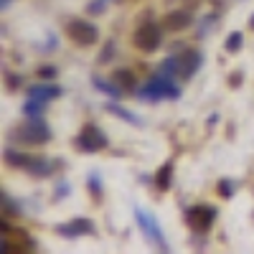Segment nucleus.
<instances>
[{
	"label": "nucleus",
	"instance_id": "nucleus-1",
	"mask_svg": "<svg viewBox=\"0 0 254 254\" xmlns=\"http://www.w3.org/2000/svg\"><path fill=\"white\" fill-rule=\"evenodd\" d=\"M176 76H168L165 71H158L153 74L142 84V89L137 92L140 99H150V102H160V99H178L181 97V89L178 84L173 81Z\"/></svg>",
	"mask_w": 254,
	"mask_h": 254
},
{
	"label": "nucleus",
	"instance_id": "nucleus-2",
	"mask_svg": "<svg viewBox=\"0 0 254 254\" xmlns=\"http://www.w3.org/2000/svg\"><path fill=\"white\" fill-rule=\"evenodd\" d=\"M10 137H18L20 142H26V145H44V142L51 140V127L41 117H31L28 122L15 127V130L10 132Z\"/></svg>",
	"mask_w": 254,
	"mask_h": 254
},
{
	"label": "nucleus",
	"instance_id": "nucleus-3",
	"mask_svg": "<svg viewBox=\"0 0 254 254\" xmlns=\"http://www.w3.org/2000/svg\"><path fill=\"white\" fill-rule=\"evenodd\" d=\"M135 221H137L142 234L155 244V249H160V252L171 249V247H168V242H165V237H163V229H160L158 219L153 214H147V211H142V208H135Z\"/></svg>",
	"mask_w": 254,
	"mask_h": 254
},
{
	"label": "nucleus",
	"instance_id": "nucleus-4",
	"mask_svg": "<svg viewBox=\"0 0 254 254\" xmlns=\"http://www.w3.org/2000/svg\"><path fill=\"white\" fill-rule=\"evenodd\" d=\"M132 44L140 49V51H145V54H153V51H158L160 49V44H163V31H160V26L158 23H142V26H137V31H135V36H132Z\"/></svg>",
	"mask_w": 254,
	"mask_h": 254
},
{
	"label": "nucleus",
	"instance_id": "nucleus-5",
	"mask_svg": "<svg viewBox=\"0 0 254 254\" xmlns=\"http://www.w3.org/2000/svg\"><path fill=\"white\" fill-rule=\"evenodd\" d=\"M74 145L81 153H97V150H104V147H107V135H104L97 125H84L81 132L74 140Z\"/></svg>",
	"mask_w": 254,
	"mask_h": 254
},
{
	"label": "nucleus",
	"instance_id": "nucleus-6",
	"mask_svg": "<svg viewBox=\"0 0 254 254\" xmlns=\"http://www.w3.org/2000/svg\"><path fill=\"white\" fill-rule=\"evenodd\" d=\"M186 221L193 231H208L216 221V208L208 206V203H198V206H190L186 211Z\"/></svg>",
	"mask_w": 254,
	"mask_h": 254
},
{
	"label": "nucleus",
	"instance_id": "nucleus-7",
	"mask_svg": "<svg viewBox=\"0 0 254 254\" xmlns=\"http://www.w3.org/2000/svg\"><path fill=\"white\" fill-rule=\"evenodd\" d=\"M66 33L76 46H94L99 41V31H97L94 23H89V20H69Z\"/></svg>",
	"mask_w": 254,
	"mask_h": 254
},
{
	"label": "nucleus",
	"instance_id": "nucleus-8",
	"mask_svg": "<svg viewBox=\"0 0 254 254\" xmlns=\"http://www.w3.org/2000/svg\"><path fill=\"white\" fill-rule=\"evenodd\" d=\"M201 61H203V56H201L196 49H186V51L178 56V76H181V79H190V76L198 71Z\"/></svg>",
	"mask_w": 254,
	"mask_h": 254
},
{
	"label": "nucleus",
	"instance_id": "nucleus-9",
	"mask_svg": "<svg viewBox=\"0 0 254 254\" xmlns=\"http://www.w3.org/2000/svg\"><path fill=\"white\" fill-rule=\"evenodd\" d=\"M56 231H59V234H64V237L94 234V221H92V219H74V221H69V224H61Z\"/></svg>",
	"mask_w": 254,
	"mask_h": 254
},
{
	"label": "nucleus",
	"instance_id": "nucleus-10",
	"mask_svg": "<svg viewBox=\"0 0 254 254\" xmlns=\"http://www.w3.org/2000/svg\"><path fill=\"white\" fill-rule=\"evenodd\" d=\"M190 23H193V15L188 10H171L163 18V28H168V31H183Z\"/></svg>",
	"mask_w": 254,
	"mask_h": 254
},
{
	"label": "nucleus",
	"instance_id": "nucleus-11",
	"mask_svg": "<svg viewBox=\"0 0 254 254\" xmlns=\"http://www.w3.org/2000/svg\"><path fill=\"white\" fill-rule=\"evenodd\" d=\"M59 165H61L59 160H49V158H31V163H28L26 171H28L31 176H41V178H46V176H51V173L56 171Z\"/></svg>",
	"mask_w": 254,
	"mask_h": 254
},
{
	"label": "nucleus",
	"instance_id": "nucleus-12",
	"mask_svg": "<svg viewBox=\"0 0 254 254\" xmlns=\"http://www.w3.org/2000/svg\"><path fill=\"white\" fill-rule=\"evenodd\" d=\"M28 97H31V99H41V102H51V99L61 97V89L56 87V84L41 81V84H33V87L28 89Z\"/></svg>",
	"mask_w": 254,
	"mask_h": 254
},
{
	"label": "nucleus",
	"instance_id": "nucleus-13",
	"mask_svg": "<svg viewBox=\"0 0 254 254\" xmlns=\"http://www.w3.org/2000/svg\"><path fill=\"white\" fill-rule=\"evenodd\" d=\"M107 112H110V115H115V117H120V120H125V122H130V125H135V127H140V125H142V120H140L135 112L120 107V104H107Z\"/></svg>",
	"mask_w": 254,
	"mask_h": 254
},
{
	"label": "nucleus",
	"instance_id": "nucleus-14",
	"mask_svg": "<svg viewBox=\"0 0 254 254\" xmlns=\"http://www.w3.org/2000/svg\"><path fill=\"white\" fill-rule=\"evenodd\" d=\"M31 158H33V155L18 153L15 147H8V150H5V163H8V165H13V168H23V171H26L28 163H31Z\"/></svg>",
	"mask_w": 254,
	"mask_h": 254
},
{
	"label": "nucleus",
	"instance_id": "nucleus-15",
	"mask_svg": "<svg viewBox=\"0 0 254 254\" xmlns=\"http://www.w3.org/2000/svg\"><path fill=\"white\" fill-rule=\"evenodd\" d=\"M115 81H117L120 89H135V84H137V79H135V74L130 69H117L115 71Z\"/></svg>",
	"mask_w": 254,
	"mask_h": 254
},
{
	"label": "nucleus",
	"instance_id": "nucleus-16",
	"mask_svg": "<svg viewBox=\"0 0 254 254\" xmlns=\"http://www.w3.org/2000/svg\"><path fill=\"white\" fill-rule=\"evenodd\" d=\"M171 183H173V163L168 160L158 171V188L160 190H168V188H171Z\"/></svg>",
	"mask_w": 254,
	"mask_h": 254
},
{
	"label": "nucleus",
	"instance_id": "nucleus-17",
	"mask_svg": "<svg viewBox=\"0 0 254 254\" xmlns=\"http://www.w3.org/2000/svg\"><path fill=\"white\" fill-rule=\"evenodd\" d=\"M44 110H46V102H41V99H31V97H28L26 107H23L26 117H41V115H44Z\"/></svg>",
	"mask_w": 254,
	"mask_h": 254
},
{
	"label": "nucleus",
	"instance_id": "nucleus-18",
	"mask_svg": "<svg viewBox=\"0 0 254 254\" xmlns=\"http://www.w3.org/2000/svg\"><path fill=\"white\" fill-rule=\"evenodd\" d=\"M92 81H94V87H97L99 92L110 94V97H120V94H122V89H120V87H112L110 81H104V79H99V76H94Z\"/></svg>",
	"mask_w": 254,
	"mask_h": 254
},
{
	"label": "nucleus",
	"instance_id": "nucleus-19",
	"mask_svg": "<svg viewBox=\"0 0 254 254\" xmlns=\"http://www.w3.org/2000/svg\"><path fill=\"white\" fill-rule=\"evenodd\" d=\"M242 38H244V36H242L239 31L229 33V38H226V51H229V54H237V51L242 49Z\"/></svg>",
	"mask_w": 254,
	"mask_h": 254
},
{
	"label": "nucleus",
	"instance_id": "nucleus-20",
	"mask_svg": "<svg viewBox=\"0 0 254 254\" xmlns=\"http://www.w3.org/2000/svg\"><path fill=\"white\" fill-rule=\"evenodd\" d=\"M219 193L229 198L231 193H234V183H231V181H221V183H219Z\"/></svg>",
	"mask_w": 254,
	"mask_h": 254
},
{
	"label": "nucleus",
	"instance_id": "nucleus-21",
	"mask_svg": "<svg viewBox=\"0 0 254 254\" xmlns=\"http://www.w3.org/2000/svg\"><path fill=\"white\" fill-rule=\"evenodd\" d=\"M104 8H107V0H92V5L87 8L89 13H102Z\"/></svg>",
	"mask_w": 254,
	"mask_h": 254
},
{
	"label": "nucleus",
	"instance_id": "nucleus-22",
	"mask_svg": "<svg viewBox=\"0 0 254 254\" xmlns=\"http://www.w3.org/2000/svg\"><path fill=\"white\" fill-rule=\"evenodd\" d=\"M115 54V41H107V51L104 54H99V64H104V61H110V56Z\"/></svg>",
	"mask_w": 254,
	"mask_h": 254
},
{
	"label": "nucleus",
	"instance_id": "nucleus-23",
	"mask_svg": "<svg viewBox=\"0 0 254 254\" xmlns=\"http://www.w3.org/2000/svg\"><path fill=\"white\" fill-rule=\"evenodd\" d=\"M5 211H8V214H20L23 208H18V203H15L10 196H5Z\"/></svg>",
	"mask_w": 254,
	"mask_h": 254
},
{
	"label": "nucleus",
	"instance_id": "nucleus-24",
	"mask_svg": "<svg viewBox=\"0 0 254 254\" xmlns=\"http://www.w3.org/2000/svg\"><path fill=\"white\" fill-rule=\"evenodd\" d=\"M89 190H92V196H94V198H99V178H97V176L89 178Z\"/></svg>",
	"mask_w": 254,
	"mask_h": 254
},
{
	"label": "nucleus",
	"instance_id": "nucleus-25",
	"mask_svg": "<svg viewBox=\"0 0 254 254\" xmlns=\"http://www.w3.org/2000/svg\"><path fill=\"white\" fill-rule=\"evenodd\" d=\"M56 71L51 69V66H44V69H38V76H54Z\"/></svg>",
	"mask_w": 254,
	"mask_h": 254
},
{
	"label": "nucleus",
	"instance_id": "nucleus-26",
	"mask_svg": "<svg viewBox=\"0 0 254 254\" xmlns=\"http://www.w3.org/2000/svg\"><path fill=\"white\" fill-rule=\"evenodd\" d=\"M18 81H20L18 76H10V74H8V87H10V89H18Z\"/></svg>",
	"mask_w": 254,
	"mask_h": 254
},
{
	"label": "nucleus",
	"instance_id": "nucleus-27",
	"mask_svg": "<svg viewBox=\"0 0 254 254\" xmlns=\"http://www.w3.org/2000/svg\"><path fill=\"white\" fill-rule=\"evenodd\" d=\"M8 3H10V0H0V8H8Z\"/></svg>",
	"mask_w": 254,
	"mask_h": 254
},
{
	"label": "nucleus",
	"instance_id": "nucleus-28",
	"mask_svg": "<svg viewBox=\"0 0 254 254\" xmlns=\"http://www.w3.org/2000/svg\"><path fill=\"white\" fill-rule=\"evenodd\" d=\"M252 28H254V15H252Z\"/></svg>",
	"mask_w": 254,
	"mask_h": 254
}]
</instances>
